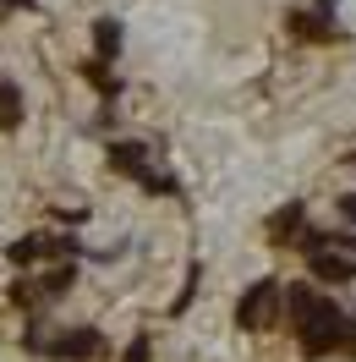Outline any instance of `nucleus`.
Masks as SVG:
<instances>
[{
  "label": "nucleus",
  "instance_id": "obj_8",
  "mask_svg": "<svg viewBox=\"0 0 356 362\" xmlns=\"http://www.w3.org/2000/svg\"><path fill=\"white\" fill-rule=\"evenodd\" d=\"M17 127H23V88L0 77V132H17Z\"/></svg>",
  "mask_w": 356,
  "mask_h": 362
},
{
  "label": "nucleus",
  "instance_id": "obj_9",
  "mask_svg": "<svg viewBox=\"0 0 356 362\" xmlns=\"http://www.w3.org/2000/svg\"><path fill=\"white\" fill-rule=\"evenodd\" d=\"M6 258H11V264H39V258H44V236H17V242L6 247Z\"/></svg>",
  "mask_w": 356,
  "mask_h": 362
},
{
  "label": "nucleus",
  "instance_id": "obj_1",
  "mask_svg": "<svg viewBox=\"0 0 356 362\" xmlns=\"http://www.w3.org/2000/svg\"><path fill=\"white\" fill-rule=\"evenodd\" d=\"M280 302L290 308V324H296V335H302V351H307V357H329L334 346L351 340L345 313L334 308L329 296H318L312 286H290V291H280Z\"/></svg>",
  "mask_w": 356,
  "mask_h": 362
},
{
  "label": "nucleus",
  "instance_id": "obj_10",
  "mask_svg": "<svg viewBox=\"0 0 356 362\" xmlns=\"http://www.w3.org/2000/svg\"><path fill=\"white\" fill-rule=\"evenodd\" d=\"M302 220H307V214H302V204H290V209H280V214L268 220V230H274V236H285V230H302Z\"/></svg>",
  "mask_w": 356,
  "mask_h": 362
},
{
  "label": "nucleus",
  "instance_id": "obj_2",
  "mask_svg": "<svg viewBox=\"0 0 356 362\" xmlns=\"http://www.w3.org/2000/svg\"><path fill=\"white\" fill-rule=\"evenodd\" d=\"M274 313H280V286L274 280H252L242 291V302H236V324L242 329H268Z\"/></svg>",
  "mask_w": 356,
  "mask_h": 362
},
{
  "label": "nucleus",
  "instance_id": "obj_6",
  "mask_svg": "<svg viewBox=\"0 0 356 362\" xmlns=\"http://www.w3.org/2000/svg\"><path fill=\"white\" fill-rule=\"evenodd\" d=\"M121 45H126L121 23H115V17H99V23H93V61H99V66H105V61H115V55H121Z\"/></svg>",
  "mask_w": 356,
  "mask_h": 362
},
{
  "label": "nucleus",
  "instance_id": "obj_5",
  "mask_svg": "<svg viewBox=\"0 0 356 362\" xmlns=\"http://www.w3.org/2000/svg\"><path fill=\"white\" fill-rule=\"evenodd\" d=\"M334 0H318V11H290L285 17V28L290 33H302V39H329L334 33Z\"/></svg>",
  "mask_w": 356,
  "mask_h": 362
},
{
  "label": "nucleus",
  "instance_id": "obj_12",
  "mask_svg": "<svg viewBox=\"0 0 356 362\" xmlns=\"http://www.w3.org/2000/svg\"><path fill=\"white\" fill-rule=\"evenodd\" d=\"M198 280H203V264H186V286H181V296H176V313H186V308H192V291H198Z\"/></svg>",
  "mask_w": 356,
  "mask_h": 362
},
{
  "label": "nucleus",
  "instance_id": "obj_4",
  "mask_svg": "<svg viewBox=\"0 0 356 362\" xmlns=\"http://www.w3.org/2000/svg\"><path fill=\"white\" fill-rule=\"evenodd\" d=\"M110 170H115V176L143 181V187H148V176H154V170H148V148H143V143H110Z\"/></svg>",
  "mask_w": 356,
  "mask_h": 362
},
{
  "label": "nucleus",
  "instance_id": "obj_3",
  "mask_svg": "<svg viewBox=\"0 0 356 362\" xmlns=\"http://www.w3.org/2000/svg\"><path fill=\"white\" fill-rule=\"evenodd\" d=\"M39 351H49L55 362H93V357H105V335H99V329H61V335L44 340Z\"/></svg>",
  "mask_w": 356,
  "mask_h": 362
},
{
  "label": "nucleus",
  "instance_id": "obj_13",
  "mask_svg": "<svg viewBox=\"0 0 356 362\" xmlns=\"http://www.w3.org/2000/svg\"><path fill=\"white\" fill-rule=\"evenodd\" d=\"M71 280H77V269H55V274L44 280V296H66V291H71Z\"/></svg>",
  "mask_w": 356,
  "mask_h": 362
},
{
  "label": "nucleus",
  "instance_id": "obj_11",
  "mask_svg": "<svg viewBox=\"0 0 356 362\" xmlns=\"http://www.w3.org/2000/svg\"><path fill=\"white\" fill-rule=\"evenodd\" d=\"M83 71H88V83H93V88H99V93H121V77H110V71L99 66V61H88V66H83Z\"/></svg>",
  "mask_w": 356,
  "mask_h": 362
},
{
  "label": "nucleus",
  "instance_id": "obj_15",
  "mask_svg": "<svg viewBox=\"0 0 356 362\" xmlns=\"http://www.w3.org/2000/svg\"><path fill=\"white\" fill-rule=\"evenodd\" d=\"M340 214H345V220H356V192H345V198H340Z\"/></svg>",
  "mask_w": 356,
  "mask_h": 362
},
{
  "label": "nucleus",
  "instance_id": "obj_7",
  "mask_svg": "<svg viewBox=\"0 0 356 362\" xmlns=\"http://www.w3.org/2000/svg\"><path fill=\"white\" fill-rule=\"evenodd\" d=\"M307 264L318 280H356V258H345V252H312Z\"/></svg>",
  "mask_w": 356,
  "mask_h": 362
},
{
  "label": "nucleus",
  "instance_id": "obj_14",
  "mask_svg": "<svg viewBox=\"0 0 356 362\" xmlns=\"http://www.w3.org/2000/svg\"><path fill=\"white\" fill-rule=\"evenodd\" d=\"M126 362H148V335H137L132 346H126Z\"/></svg>",
  "mask_w": 356,
  "mask_h": 362
}]
</instances>
